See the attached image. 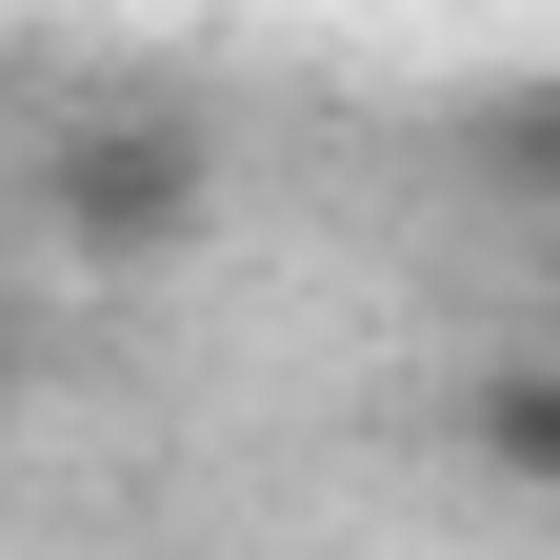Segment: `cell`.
Returning <instances> with one entry per match:
<instances>
[{
  "instance_id": "6da1fadb",
  "label": "cell",
  "mask_w": 560,
  "mask_h": 560,
  "mask_svg": "<svg viewBox=\"0 0 560 560\" xmlns=\"http://www.w3.org/2000/svg\"><path fill=\"white\" fill-rule=\"evenodd\" d=\"M40 221L81 241V260H180L200 221H221V140L161 120V101H120V120H81L40 161Z\"/></svg>"
},
{
  "instance_id": "7a4b0ae2",
  "label": "cell",
  "mask_w": 560,
  "mask_h": 560,
  "mask_svg": "<svg viewBox=\"0 0 560 560\" xmlns=\"http://www.w3.org/2000/svg\"><path fill=\"white\" fill-rule=\"evenodd\" d=\"M460 460L501 480V501H540V480H560V361H501V381H480L460 400Z\"/></svg>"
}]
</instances>
